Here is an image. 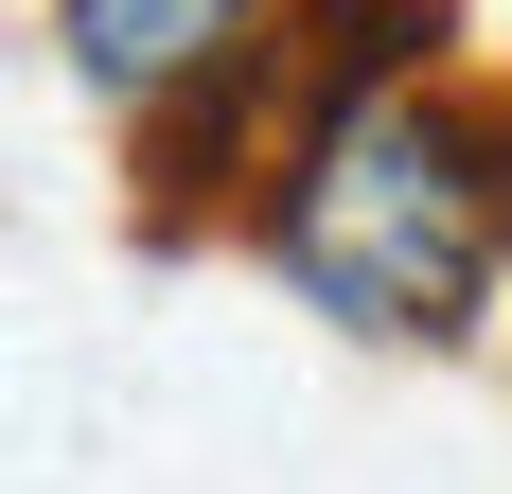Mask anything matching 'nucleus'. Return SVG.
<instances>
[{"instance_id":"7ed1b4c3","label":"nucleus","mask_w":512,"mask_h":494,"mask_svg":"<svg viewBox=\"0 0 512 494\" xmlns=\"http://www.w3.org/2000/svg\"><path fill=\"white\" fill-rule=\"evenodd\" d=\"M495 195H512V124H495Z\"/></svg>"},{"instance_id":"f257e3e1","label":"nucleus","mask_w":512,"mask_h":494,"mask_svg":"<svg viewBox=\"0 0 512 494\" xmlns=\"http://www.w3.org/2000/svg\"><path fill=\"white\" fill-rule=\"evenodd\" d=\"M265 247L301 265V300H336L354 336H460L477 283L512 265V195H495V124L424 89H371L336 106L301 159H283V195H265Z\"/></svg>"},{"instance_id":"f03ea898","label":"nucleus","mask_w":512,"mask_h":494,"mask_svg":"<svg viewBox=\"0 0 512 494\" xmlns=\"http://www.w3.org/2000/svg\"><path fill=\"white\" fill-rule=\"evenodd\" d=\"M53 36H71V71H89L106 106L177 124L195 89H230L265 53V0H53Z\"/></svg>"}]
</instances>
